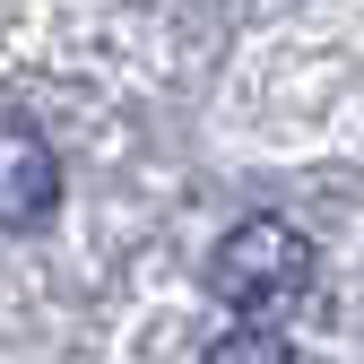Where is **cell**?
<instances>
[{"instance_id":"obj_1","label":"cell","mask_w":364,"mask_h":364,"mask_svg":"<svg viewBox=\"0 0 364 364\" xmlns=\"http://www.w3.org/2000/svg\"><path fill=\"white\" fill-rule=\"evenodd\" d=\"M208 295L225 312H243V321H278V312H295L312 295V243H304V225L287 217H243L235 235H225L208 252Z\"/></svg>"},{"instance_id":"obj_2","label":"cell","mask_w":364,"mask_h":364,"mask_svg":"<svg viewBox=\"0 0 364 364\" xmlns=\"http://www.w3.org/2000/svg\"><path fill=\"white\" fill-rule=\"evenodd\" d=\"M61 208V165L26 122H0V235H35Z\"/></svg>"},{"instance_id":"obj_3","label":"cell","mask_w":364,"mask_h":364,"mask_svg":"<svg viewBox=\"0 0 364 364\" xmlns=\"http://www.w3.org/2000/svg\"><path fill=\"white\" fill-rule=\"evenodd\" d=\"M200 364H295V355H287V338H278V330L243 321V330H225V338H217Z\"/></svg>"}]
</instances>
